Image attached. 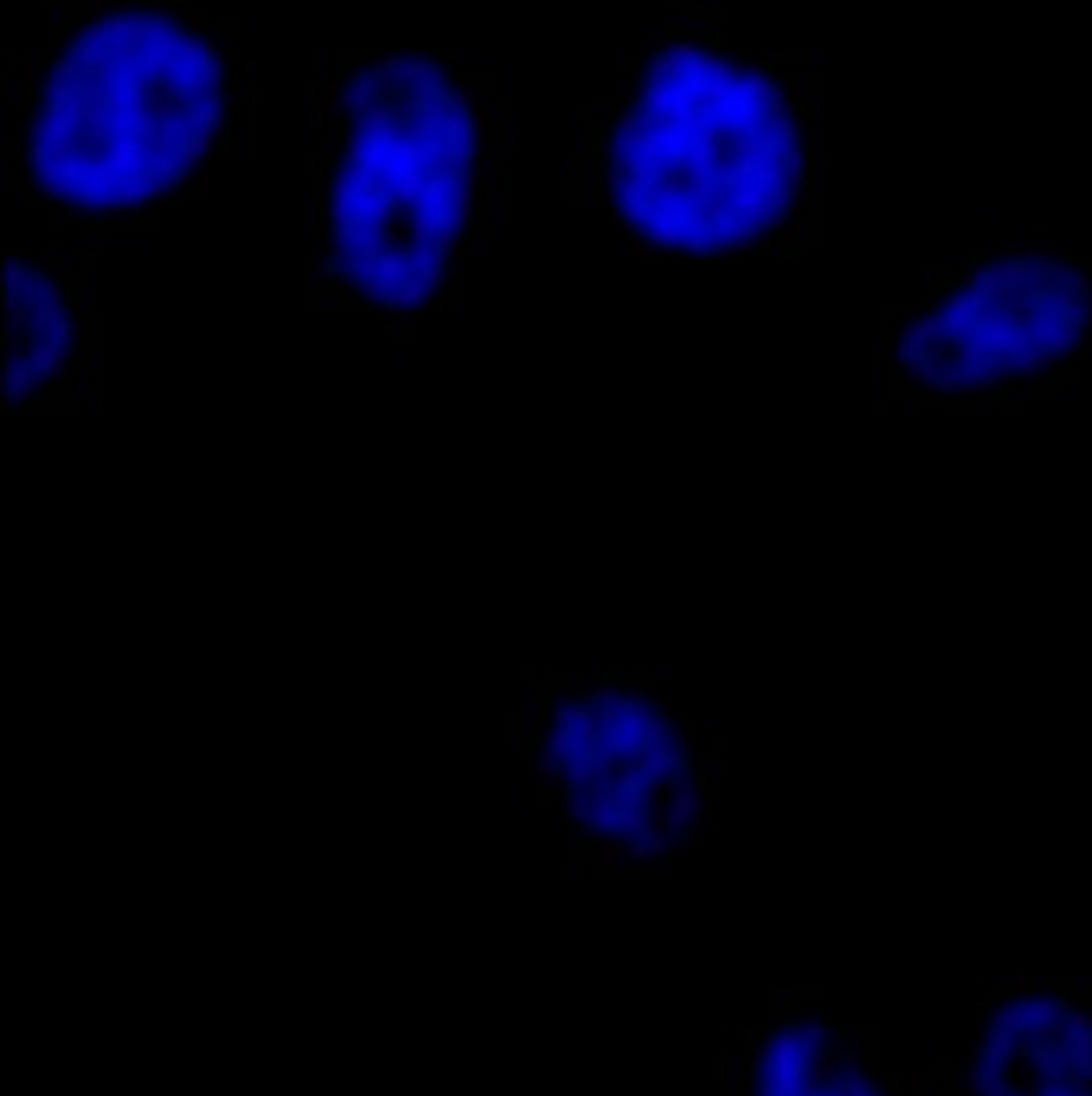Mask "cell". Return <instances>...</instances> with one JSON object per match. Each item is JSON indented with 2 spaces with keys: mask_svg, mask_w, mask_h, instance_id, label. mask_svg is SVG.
Returning a JSON list of instances; mask_svg holds the SVG:
<instances>
[{
  "mask_svg": "<svg viewBox=\"0 0 1092 1096\" xmlns=\"http://www.w3.org/2000/svg\"><path fill=\"white\" fill-rule=\"evenodd\" d=\"M785 51L725 47L721 35L670 30L628 68L593 120L602 205L636 243L678 252H777L794 214H815L806 163L815 111L790 103Z\"/></svg>",
  "mask_w": 1092,
  "mask_h": 1096,
  "instance_id": "cell-1",
  "label": "cell"
},
{
  "mask_svg": "<svg viewBox=\"0 0 1092 1096\" xmlns=\"http://www.w3.org/2000/svg\"><path fill=\"white\" fill-rule=\"evenodd\" d=\"M73 43L47 51L22 107L30 205L64 218H120L167 205L227 142L231 73L210 30L175 5L78 9Z\"/></svg>",
  "mask_w": 1092,
  "mask_h": 1096,
  "instance_id": "cell-2",
  "label": "cell"
},
{
  "mask_svg": "<svg viewBox=\"0 0 1092 1096\" xmlns=\"http://www.w3.org/2000/svg\"><path fill=\"white\" fill-rule=\"evenodd\" d=\"M883 359L901 388L961 409L1063 384L1092 359V260L1050 248L977 256L918 307L887 312Z\"/></svg>",
  "mask_w": 1092,
  "mask_h": 1096,
  "instance_id": "cell-3",
  "label": "cell"
},
{
  "mask_svg": "<svg viewBox=\"0 0 1092 1096\" xmlns=\"http://www.w3.org/2000/svg\"><path fill=\"white\" fill-rule=\"evenodd\" d=\"M965 1096H1092V986L1007 981L982 1011Z\"/></svg>",
  "mask_w": 1092,
  "mask_h": 1096,
  "instance_id": "cell-4",
  "label": "cell"
},
{
  "mask_svg": "<svg viewBox=\"0 0 1092 1096\" xmlns=\"http://www.w3.org/2000/svg\"><path fill=\"white\" fill-rule=\"evenodd\" d=\"M572 196H576L581 205H602V163H597L593 150H581V158H576Z\"/></svg>",
  "mask_w": 1092,
  "mask_h": 1096,
  "instance_id": "cell-5",
  "label": "cell"
},
{
  "mask_svg": "<svg viewBox=\"0 0 1092 1096\" xmlns=\"http://www.w3.org/2000/svg\"><path fill=\"white\" fill-rule=\"evenodd\" d=\"M86 235H90L86 222L64 218V214H47V239H51L56 248H64V243H86Z\"/></svg>",
  "mask_w": 1092,
  "mask_h": 1096,
  "instance_id": "cell-6",
  "label": "cell"
},
{
  "mask_svg": "<svg viewBox=\"0 0 1092 1096\" xmlns=\"http://www.w3.org/2000/svg\"><path fill=\"white\" fill-rule=\"evenodd\" d=\"M773 994L777 998H806V994H824L819 977H773Z\"/></svg>",
  "mask_w": 1092,
  "mask_h": 1096,
  "instance_id": "cell-7",
  "label": "cell"
},
{
  "mask_svg": "<svg viewBox=\"0 0 1092 1096\" xmlns=\"http://www.w3.org/2000/svg\"><path fill=\"white\" fill-rule=\"evenodd\" d=\"M756 1088H751V1062H747V1054H734L730 1058V1096H751Z\"/></svg>",
  "mask_w": 1092,
  "mask_h": 1096,
  "instance_id": "cell-8",
  "label": "cell"
},
{
  "mask_svg": "<svg viewBox=\"0 0 1092 1096\" xmlns=\"http://www.w3.org/2000/svg\"><path fill=\"white\" fill-rule=\"evenodd\" d=\"M692 756H696V773H700L704 781H713V777L721 773V746H717V742H709V746L692 751Z\"/></svg>",
  "mask_w": 1092,
  "mask_h": 1096,
  "instance_id": "cell-9",
  "label": "cell"
},
{
  "mask_svg": "<svg viewBox=\"0 0 1092 1096\" xmlns=\"http://www.w3.org/2000/svg\"><path fill=\"white\" fill-rule=\"evenodd\" d=\"M82 367H86V380L94 384V393H103V350L94 346V341H90L86 355H82Z\"/></svg>",
  "mask_w": 1092,
  "mask_h": 1096,
  "instance_id": "cell-10",
  "label": "cell"
},
{
  "mask_svg": "<svg viewBox=\"0 0 1092 1096\" xmlns=\"http://www.w3.org/2000/svg\"><path fill=\"white\" fill-rule=\"evenodd\" d=\"M73 405H78V397H73V388H64V384L47 388L43 401H39V409H73Z\"/></svg>",
  "mask_w": 1092,
  "mask_h": 1096,
  "instance_id": "cell-11",
  "label": "cell"
},
{
  "mask_svg": "<svg viewBox=\"0 0 1092 1096\" xmlns=\"http://www.w3.org/2000/svg\"><path fill=\"white\" fill-rule=\"evenodd\" d=\"M653 874H657V879H674V874H688V862H661V858H657V862H653Z\"/></svg>",
  "mask_w": 1092,
  "mask_h": 1096,
  "instance_id": "cell-12",
  "label": "cell"
},
{
  "mask_svg": "<svg viewBox=\"0 0 1092 1096\" xmlns=\"http://www.w3.org/2000/svg\"><path fill=\"white\" fill-rule=\"evenodd\" d=\"M628 252H632V256H636V260H649V256H653V248H645V243H632V248H628Z\"/></svg>",
  "mask_w": 1092,
  "mask_h": 1096,
  "instance_id": "cell-13",
  "label": "cell"
},
{
  "mask_svg": "<svg viewBox=\"0 0 1092 1096\" xmlns=\"http://www.w3.org/2000/svg\"><path fill=\"white\" fill-rule=\"evenodd\" d=\"M585 870H589L585 858H572V862H568V874H585Z\"/></svg>",
  "mask_w": 1092,
  "mask_h": 1096,
  "instance_id": "cell-14",
  "label": "cell"
}]
</instances>
